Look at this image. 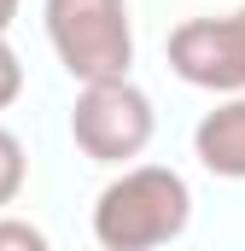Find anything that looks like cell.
<instances>
[{
	"label": "cell",
	"mask_w": 245,
	"mask_h": 251,
	"mask_svg": "<svg viewBox=\"0 0 245 251\" xmlns=\"http://www.w3.org/2000/svg\"><path fill=\"white\" fill-rule=\"evenodd\" d=\"M193 222V193L170 164H134L122 170L94 204V240L99 251H158L181 240Z\"/></svg>",
	"instance_id": "cell-1"
},
{
	"label": "cell",
	"mask_w": 245,
	"mask_h": 251,
	"mask_svg": "<svg viewBox=\"0 0 245 251\" xmlns=\"http://www.w3.org/2000/svg\"><path fill=\"white\" fill-rule=\"evenodd\" d=\"M47 41L82 88L128 82V64H134L128 0H47Z\"/></svg>",
	"instance_id": "cell-2"
},
{
	"label": "cell",
	"mask_w": 245,
	"mask_h": 251,
	"mask_svg": "<svg viewBox=\"0 0 245 251\" xmlns=\"http://www.w3.org/2000/svg\"><path fill=\"white\" fill-rule=\"evenodd\" d=\"M70 140L94 164H128L152 140V100L134 82H94L76 94L70 111Z\"/></svg>",
	"instance_id": "cell-3"
},
{
	"label": "cell",
	"mask_w": 245,
	"mask_h": 251,
	"mask_svg": "<svg viewBox=\"0 0 245 251\" xmlns=\"http://www.w3.org/2000/svg\"><path fill=\"white\" fill-rule=\"evenodd\" d=\"M170 70L210 88V94H245V6L222 18H187L170 35Z\"/></svg>",
	"instance_id": "cell-4"
},
{
	"label": "cell",
	"mask_w": 245,
	"mask_h": 251,
	"mask_svg": "<svg viewBox=\"0 0 245 251\" xmlns=\"http://www.w3.org/2000/svg\"><path fill=\"white\" fill-rule=\"evenodd\" d=\"M193 152L210 176L245 181V94H228V105L204 111L193 128Z\"/></svg>",
	"instance_id": "cell-5"
},
{
	"label": "cell",
	"mask_w": 245,
	"mask_h": 251,
	"mask_svg": "<svg viewBox=\"0 0 245 251\" xmlns=\"http://www.w3.org/2000/svg\"><path fill=\"white\" fill-rule=\"evenodd\" d=\"M24 176H29V164H24V140H18L12 128H0V204H12V199L24 193Z\"/></svg>",
	"instance_id": "cell-6"
},
{
	"label": "cell",
	"mask_w": 245,
	"mask_h": 251,
	"mask_svg": "<svg viewBox=\"0 0 245 251\" xmlns=\"http://www.w3.org/2000/svg\"><path fill=\"white\" fill-rule=\"evenodd\" d=\"M0 251H53V246H47V234H41L35 222H24V216H0Z\"/></svg>",
	"instance_id": "cell-7"
},
{
	"label": "cell",
	"mask_w": 245,
	"mask_h": 251,
	"mask_svg": "<svg viewBox=\"0 0 245 251\" xmlns=\"http://www.w3.org/2000/svg\"><path fill=\"white\" fill-rule=\"evenodd\" d=\"M18 94H24V64H18V53L0 41V111H6Z\"/></svg>",
	"instance_id": "cell-8"
},
{
	"label": "cell",
	"mask_w": 245,
	"mask_h": 251,
	"mask_svg": "<svg viewBox=\"0 0 245 251\" xmlns=\"http://www.w3.org/2000/svg\"><path fill=\"white\" fill-rule=\"evenodd\" d=\"M12 18H18V0H0V41H6V29H12Z\"/></svg>",
	"instance_id": "cell-9"
}]
</instances>
